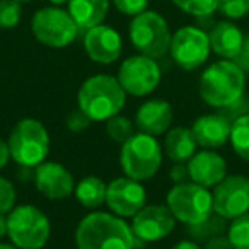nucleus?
<instances>
[{
  "label": "nucleus",
  "mask_w": 249,
  "mask_h": 249,
  "mask_svg": "<svg viewBox=\"0 0 249 249\" xmlns=\"http://www.w3.org/2000/svg\"><path fill=\"white\" fill-rule=\"evenodd\" d=\"M174 5L195 18H208L218 11V0H173Z\"/></svg>",
  "instance_id": "obj_27"
},
{
  "label": "nucleus",
  "mask_w": 249,
  "mask_h": 249,
  "mask_svg": "<svg viewBox=\"0 0 249 249\" xmlns=\"http://www.w3.org/2000/svg\"><path fill=\"white\" fill-rule=\"evenodd\" d=\"M90 123H92L90 118L87 116V114H84L80 109L73 111V113H70L69 116H67V128L73 133H80V132H84V130H87Z\"/></svg>",
  "instance_id": "obj_33"
},
{
  "label": "nucleus",
  "mask_w": 249,
  "mask_h": 249,
  "mask_svg": "<svg viewBox=\"0 0 249 249\" xmlns=\"http://www.w3.org/2000/svg\"><path fill=\"white\" fill-rule=\"evenodd\" d=\"M218 11L227 19H242L249 16V0H218Z\"/></svg>",
  "instance_id": "obj_30"
},
{
  "label": "nucleus",
  "mask_w": 249,
  "mask_h": 249,
  "mask_svg": "<svg viewBox=\"0 0 249 249\" xmlns=\"http://www.w3.org/2000/svg\"><path fill=\"white\" fill-rule=\"evenodd\" d=\"M246 72L232 60L215 62L201 73L198 90L200 97L212 107L232 106L244 96Z\"/></svg>",
  "instance_id": "obj_2"
},
{
  "label": "nucleus",
  "mask_w": 249,
  "mask_h": 249,
  "mask_svg": "<svg viewBox=\"0 0 249 249\" xmlns=\"http://www.w3.org/2000/svg\"><path fill=\"white\" fill-rule=\"evenodd\" d=\"M21 2L18 0H0V29H12L21 21Z\"/></svg>",
  "instance_id": "obj_29"
},
{
  "label": "nucleus",
  "mask_w": 249,
  "mask_h": 249,
  "mask_svg": "<svg viewBox=\"0 0 249 249\" xmlns=\"http://www.w3.org/2000/svg\"><path fill=\"white\" fill-rule=\"evenodd\" d=\"M167 208L174 218L186 225H196L213 213V201L208 188L196 183H176L167 193Z\"/></svg>",
  "instance_id": "obj_7"
},
{
  "label": "nucleus",
  "mask_w": 249,
  "mask_h": 249,
  "mask_svg": "<svg viewBox=\"0 0 249 249\" xmlns=\"http://www.w3.org/2000/svg\"><path fill=\"white\" fill-rule=\"evenodd\" d=\"M145 201L147 193L140 181L123 176L116 178L107 184L106 205L118 217H133L145 207Z\"/></svg>",
  "instance_id": "obj_13"
},
{
  "label": "nucleus",
  "mask_w": 249,
  "mask_h": 249,
  "mask_svg": "<svg viewBox=\"0 0 249 249\" xmlns=\"http://www.w3.org/2000/svg\"><path fill=\"white\" fill-rule=\"evenodd\" d=\"M210 48L225 60H234L242 50L246 36L231 21H220L208 33Z\"/></svg>",
  "instance_id": "obj_20"
},
{
  "label": "nucleus",
  "mask_w": 249,
  "mask_h": 249,
  "mask_svg": "<svg viewBox=\"0 0 249 249\" xmlns=\"http://www.w3.org/2000/svg\"><path fill=\"white\" fill-rule=\"evenodd\" d=\"M18 2H31V0H18Z\"/></svg>",
  "instance_id": "obj_42"
},
{
  "label": "nucleus",
  "mask_w": 249,
  "mask_h": 249,
  "mask_svg": "<svg viewBox=\"0 0 249 249\" xmlns=\"http://www.w3.org/2000/svg\"><path fill=\"white\" fill-rule=\"evenodd\" d=\"M173 123V106L164 99L145 101L137 109L135 124L137 128L147 135H162L169 130Z\"/></svg>",
  "instance_id": "obj_19"
},
{
  "label": "nucleus",
  "mask_w": 249,
  "mask_h": 249,
  "mask_svg": "<svg viewBox=\"0 0 249 249\" xmlns=\"http://www.w3.org/2000/svg\"><path fill=\"white\" fill-rule=\"evenodd\" d=\"M133 128H135V126H133L132 121H130L128 118L120 116V114H116V116L109 118V120L106 121L107 137L116 143H124L128 139H132V137L135 135Z\"/></svg>",
  "instance_id": "obj_26"
},
{
  "label": "nucleus",
  "mask_w": 249,
  "mask_h": 249,
  "mask_svg": "<svg viewBox=\"0 0 249 249\" xmlns=\"http://www.w3.org/2000/svg\"><path fill=\"white\" fill-rule=\"evenodd\" d=\"M35 38L50 48H65L77 38L79 26L69 14L60 7L39 9L31 21Z\"/></svg>",
  "instance_id": "obj_9"
},
{
  "label": "nucleus",
  "mask_w": 249,
  "mask_h": 249,
  "mask_svg": "<svg viewBox=\"0 0 249 249\" xmlns=\"http://www.w3.org/2000/svg\"><path fill=\"white\" fill-rule=\"evenodd\" d=\"M126 103V92L118 79L111 75H92L80 86L77 92V104L90 121H107L121 113Z\"/></svg>",
  "instance_id": "obj_3"
},
{
  "label": "nucleus",
  "mask_w": 249,
  "mask_h": 249,
  "mask_svg": "<svg viewBox=\"0 0 249 249\" xmlns=\"http://www.w3.org/2000/svg\"><path fill=\"white\" fill-rule=\"evenodd\" d=\"M107 184L97 176H87L75 184V198L82 207L97 208L106 203Z\"/></svg>",
  "instance_id": "obj_23"
},
{
  "label": "nucleus",
  "mask_w": 249,
  "mask_h": 249,
  "mask_svg": "<svg viewBox=\"0 0 249 249\" xmlns=\"http://www.w3.org/2000/svg\"><path fill=\"white\" fill-rule=\"evenodd\" d=\"M171 249H201V248L196 244V242H193V241H190V239H186V241H179L178 244H174Z\"/></svg>",
  "instance_id": "obj_38"
},
{
  "label": "nucleus",
  "mask_w": 249,
  "mask_h": 249,
  "mask_svg": "<svg viewBox=\"0 0 249 249\" xmlns=\"http://www.w3.org/2000/svg\"><path fill=\"white\" fill-rule=\"evenodd\" d=\"M50 2H52L53 5H62V4H67L69 0H50Z\"/></svg>",
  "instance_id": "obj_41"
},
{
  "label": "nucleus",
  "mask_w": 249,
  "mask_h": 249,
  "mask_svg": "<svg viewBox=\"0 0 249 249\" xmlns=\"http://www.w3.org/2000/svg\"><path fill=\"white\" fill-rule=\"evenodd\" d=\"M113 4L121 14L135 18V16H139L147 11V7H149V0H113Z\"/></svg>",
  "instance_id": "obj_32"
},
{
  "label": "nucleus",
  "mask_w": 249,
  "mask_h": 249,
  "mask_svg": "<svg viewBox=\"0 0 249 249\" xmlns=\"http://www.w3.org/2000/svg\"><path fill=\"white\" fill-rule=\"evenodd\" d=\"M84 48L92 62L107 65L120 58L123 43H121V36L116 29L99 24L86 31Z\"/></svg>",
  "instance_id": "obj_15"
},
{
  "label": "nucleus",
  "mask_w": 249,
  "mask_h": 249,
  "mask_svg": "<svg viewBox=\"0 0 249 249\" xmlns=\"http://www.w3.org/2000/svg\"><path fill=\"white\" fill-rule=\"evenodd\" d=\"M69 14L79 29H90L103 24L109 11V0H69Z\"/></svg>",
  "instance_id": "obj_21"
},
{
  "label": "nucleus",
  "mask_w": 249,
  "mask_h": 249,
  "mask_svg": "<svg viewBox=\"0 0 249 249\" xmlns=\"http://www.w3.org/2000/svg\"><path fill=\"white\" fill-rule=\"evenodd\" d=\"M193 234L196 235L198 239H203V241H208V239L215 237V235L222 234L224 231H227V225H225V218H222L220 215L212 213L207 220L200 222L196 225H190Z\"/></svg>",
  "instance_id": "obj_28"
},
{
  "label": "nucleus",
  "mask_w": 249,
  "mask_h": 249,
  "mask_svg": "<svg viewBox=\"0 0 249 249\" xmlns=\"http://www.w3.org/2000/svg\"><path fill=\"white\" fill-rule=\"evenodd\" d=\"M9 159H11V152H9V143L0 139V169L7 166Z\"/></svg>",
  "instance_id": "obj_37"
},
{
  "label": "nucleus",
  "mask_w": 249,
  "mask_h": 249,
  "mask_svg": "<svg viewBox=\"0 0 249 249\" xmlns=\"http://www.w3.org/2000/svg\"><path fill=\"white\" fill-rule=\"evenodd\" d=\"M232 62H235L239 67H241L244 72H249V36L244 39V45H242V50L239 52V55L235 56Z\"/></svg>",
  "instance_id": "obj_35"
},
{
  "label": "nucleus",
  "mask_w": 249,
  "mask_h": 249,
  "mask_svg": "<svg viewBox=\"0 0 249 249\" xmlns=\"http://www.w3.org/2000/svg\"><path fill=\"white\" fill-rule=\"evenodd\" d=\"M7 235V217L4 213H0V239Z\"/></svg>",
  "instance_id": "obj_39"
},
{
  "label": "nucleus",
  "mask_w": 249,
  "mask_h": 249,
  "mask_svg": "<svg viewBox=\"0 0 249 249\" xmlns=\"http://www.w3.org/2000/svg\"><path fill=\"white\" fill-rule=\"evenodd\" d=\"M203 249H234L231 244V241L227 239V235H215V237L205 241V248Z\"/></svg>",
  "instance_id": "obj_34"
},
{
  "label": "nucleus",
  "mask_w": 249,
  "mask_h": 249,
  "mask_svg": "<svg viewBox=\"0 0 249 249\" xmlns=\"http://www.w3.org/2000/svg\"><path fill=\"white\" fill-rule=\"evenodd\" d=\"M210 39L200 28L184 26L178 29L171 38L169 53L174 63L183 70H196L208 60L210 55Z\"/></svg>",
  "instance_id": "obj_10"
},
{
  "label": "nucleus",
  "mask_w": 249,
  "mask_h": 249,
  "mask_svg": "<svg viewBox=\"0 0 249 249\" xmlns=\"http://www.w3.org/2000/svg\"><path fill=\"white\" fill-rule=\"evenodd\" d=\"M231 142L234 152L249 162V113L235 118L231 128Z\"/></svg>",
  "instance_id": "obj_24"
},
{
  "label": "nucleus",
  "mask_w": 249,
  "mask_h": 249,
  "mask_svg": "<svg viewBox=\"0 0 249 249\" xmlns=\"http://www.w3.org/2000/svg\"><path fill=\"white\" fill-rule=\"evenodd\" d=\"M35 184L48 200H63L75 190L73 176L58 162H41L36 167Z\"/></svg>",
  "instance_id": "obj_16"
},
{
  "label": "nucleus",
  "mask_w": 249,
  "mask_h": 249,
  "mask_svg": "<svg viewBox=\"0 0 249 249\" xmlns=\"http://www.w3.org/2000/svg\"><path fill=\"white\" fill-rule=\"evenodd\" d=\"M118 82L126 94L137 97L149 96L157 89L160 82V67L150 56H130L121 63Z\"/></svg>",
  "instance_id": "obj_11"
},
{
  "label": "nucleus",
  "mask_w": 249,
  "mask_h": 249,
  "mask_svg": "<svg viewBox=\"0 0 249 249\" xmlns=\"http://www.w3.org/2000/svg\"><path fill=\"white\" fill-rule=\"evenodd\" d=\"M75 246L77 249H133L135 235L118 215L92 212L77 225Z\"/></svg>",
  "instance_id": "obj_1"
},
{
  "label": "nucleus",
  "mask_w": 249,
  "mask_h": 249,
  "mask_svg": "<svg viewBox=\"0 0 249 249\" xmlns=\"http://www.w3.org/2000/svg\"><path fill=\"white\" fill-rule=\"evenodd\" d=\"M132 232L135 239L142 242H157L173 232L176 218L167 205H145L137 215H133Z\"/></svg>",
  "instance_id": "obj_14"
},
{
  "label": "nucleus",
  "mask_w": 249,
  "mask_h": 249,
  "mask_svg": "<svg viewBox=\"0 0 249 249\" xmlns=\"http://www.w3.org/2000/svg\"><path fill=\"white\" fill-rule=\"evenodd\" d=\"M232 120L225 113L203 114L195 121L193 132L196 143L203 149H217L229 142L231 139Z\"/></svg>",
  "instance_id": "obj_17"
},
{
  "label": "nucleus",
  "mask_w": 249,
  "mask_h": 249,
  "mask_svg": "<svg viewBox=\"0 0 249 249\" xmlns=\"http://www.w3.org/2000/svg\"><path fill=\"white\" fill-rule=\"evenodd\" d=\"M196 139H195L191 128L176 126V128L167 130L164 150H166V156L174 162L183 164L190 160L196 152Z\"/></svg>",
  "instance_id": "obj_22"
},
{
  "label": "nucleus",
  "mask_w": 249,
  "mask_h": 249,
  "mask_svg": "<svg viewBox=\"0 0 249 249\" xmlns=\"http://www.w3.org/2000/svg\"><path fill=\"white\" fill-rule=\"evenodd\" d=\"M0 249H19L18 246H14L11 242V244H5V242H0Z\"/></svg>",
  "instance_id": "obj_40"
},
{
  "label": "nucleus",
  "mask_w": 249,
  "mask_h": 249,
  "mask_svg": "<svg viewBox=\"0 0 249 249\" xmlns=\"http://www.w3.org/2000/svg\"><path fill=\"white\" fill-rule=\"evenodd\" d=\"M213 213L232 220L249 212V178L234 174L225 176L212 193Z\"/></svg>",
  "instance_id": "obj_12"
},
{
  "label": "nucleus",
  "mask_w": 249,
  "mask_h": 249,
  "mask_svg": "<svg viewBox=\"0 0 249 249\" xmlns=\"http://www.w3.org/2000/svg\"><path fill=\"white\" fill-rule=\"evenodd\" d=\"M9 152L22 167H38L50 152V135L46 126L35 118L21 120L9 137Z\"/></svg>",
  "instance_id": "obj_4"
},
{
  "label": "nucleus",
  "mask_w": 249,
  "mask_h": 249,
  "mask_svg": "<svg viewBox=\"0 0 249 249\" xmlns=\"http://www.w3.org/2000/svg\"><path fill=\"white\" fill-rule=\"evenodd\" d=\"M16 200H18V193L14 184L7 178L0 176V213H9L16 207Z\"/></svg>",
  "instance_id": "obj_31"
},
{
  "label": "nucleus",
  "mask_w": 249,
  "mask_h": 249,
  "mask_svg": "<svg viewBox=\"0 0 249 249\" xmlns=\"http://www.w3.org/2000/svg\"><path fill=\"white\" fill-rule=\"evenodd\" d=\"M190 179L205 188L218 184L227 176V162L222 156L212 150H201L188 160Z\"/></svg>",
  "instance_id": "obj_18"
},
{
  "label": "nucleus",
  "mask_w": 249,
  "mask_h": 249,
  "mask_svg": "<svg viewBox=\"0 0 249 249\" xmlns=\"http://www.w3.org/2000/svg\"><path fill=\"white\" fill-rule=\"evenodd\" d=\"M171 176H173V179L176 181V183H184V181L190 178V174H188V167L184 166H176L173 167V173H171Z\"/></svg>",
  "instance_id": "obj_36"
},
{
  "label": "nucleus",
  "mask_w": 249,
  "mask_h": 249,
  "mask_svg": "<svg viewBox=\"0 0 249 249\" xmlns=\"http://www.w3.org/2000/svg\"><path fill=\"white\" fill-rule=\"evenodd\" d=\"M120 164L124 176L137 181H147L156 176L162 164V147L156 137L135 133L132 139L121 143Z\"/></svg>",
  "instance_id": "obj_5"
},
{
  "label": "nucleus",
  "mask_w": 249,
  "mask_h": 249,
  "mask_svg": "<svg viewBox=\"0 0 249 249\" xmlns=\"http://www.w3.org/2000/svg\"><path fill=\"white\" fill-rule=\"evenodd\" d=\"M130 41L142 55L159 60L169 52L171 35L169 24L160 14L145 11L135 16L130 22Z\"/></svg>",
  "instance_id": "obj_8"
},
{
  "label": "nucleus",
  "mask_w": 249,
  "mask_h": 249,
  "mask_svg": "<svg viewBox=\"0 0 249 249\" xmlns=\"http://www.w3.org/2000/svg\"><path fill=\"white\" fill-rule=\"evenodd\" d=\"M227 239L234 249H249V212L232 218L227 225Z\"/></svg>",
  "instance_id": "obj_25"
},
{
  "label": "nucleus",
  "mask_w": 249,
  "mask_h": 249,
  "mask_svg": "<svg viewBox=\"0 0 249 249\" xmlns=\"http://www.w3.org/2000/svg\"><path fill=\"white\" fill-rule=\"evenodd\" d=\"M52 234L50 220L35 205H19L7 215V235L19 249H41Z\"/></svg>",
  "instance_id": "obj_6"
}]
</instances>
